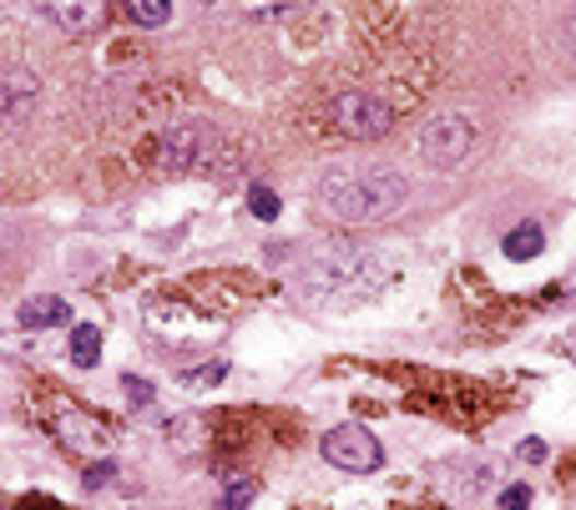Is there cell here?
<instances>
[{"mask_svg": "<svg viewBox=\"0 0 576 510\" xmlns=\"http://www.w3.org/2000/svg\"><path fill=\"white\" fill-rule=\"evenodd\" d=\"M410 202V177L394 167H359V172H324L314 183V208L329 223H384Z\"/></svg>", "mask_w": 576, "mask_h": 510, "instance_id": "6da1fadb", "label": "cell"}, {"mask_svg": "<svg viewBox=\"0 0 576 510\" xmlns=\"http://www.w3.org/2000/svg\"><path fill=\"white\" fill-rule=\"evenodd\" d=\"M223 152V137L203 121H187V127H172L158 147V167L172 172V177H193V172H212Z\"/></svg>", "mask_w": 576, "mask_h": 510, "instance_id": "7a4b0ae2", "label": "cell"}, {"mask_svg": "<svg viewBox=\"0 0 576 510\" xmlns=\"http://www.w3.org/2000/svg\"><path fill=\"white\" fill-rule=\"evenodd\" d=\"M329 121H334V131L354 137V142H375V137H384L394 127V106L375 92H339L329 102Z\"/></svg>", "mask_w": 576, "mask_h": 510, "instance_id": "3957f363", "label": "cell"}, {"mask_svg": "<svg viewBox=\"0 0 576 510\" xmlns=\"http://www.w3.org/2000/svg\"><path fill=\"white\" fill-rule=\"evenodd\" d=\"M471 147H475V127L465 112H440V117H430L425 131H419V158L440 172L460 167V162L471 158Z\"/></svg>", "mask_w": 576, "mask_h": 510, "instance_id": "277c9868", "label": "cell"}, {"mask_svg": "<svg viewBox=\"0 0 576 510\" xmlns=\"http://www.w3.org/2000/svg\"><path fill=\"white\" fill-rule=\"evenodd\" d=\"M380 278V263L375 253H324V258L309 263V274H303V288L309 293H344V288H369Z\"/></svg>", "mask_w": 576, "mask_h": 510, "instance_id": "5b68a950", "label": "cell"}, {"mask_svg": "<svg viewBox=\"0 0 576 510\" xmlns=\"http://www.w3.org/2000/svg\"><path fill=\"white\" fill-rule=\"evenodd\" d=\"M324 460L334 465V471H349V475H369L384 465V445L375 440V430H365V425H339V430L324 434Z\"/></svg>", "mask_w": 576, "mask_h": 510, "instance_id": "8992f818", "label": "cell"}, {"mask_svg": "<svg viewBox=\"0 0 576 510\" xmlns=\"http://www.w3.org/2000/svg\"><path fill=\"white\" fill-rule=\"evenodd\" d=\"M56 440H61L71 455H87V460H106V450H112V434H106V425H96L92 415H81V409L61 405L51 419Z\"/></svg>", "mask_w": 576, "mask_h": 510, "instance_id": "52a82bcc", "label": "cell"}, {"mask_svg": "<svg viewBox=\"0 0 576 510\" xmlns=\"http://www.w3.org/2000/svg\"><path fill=\"white\" fill-rule=\"evenodd\" d=\"M31 5L66 36H92L106 15V0H31Z\"/></svg>", "mask_w": 576, "mask_h": 510, "instance_id": "ba28073f", "label": "cell"}, {"mask_svg": "<svg viewBox=\"0 0 576 510\" xmlns=\"http://www.w3.org/2000/svg\"><path fill=\"white\" fill-rule=\"evenodd\" d=\"M41 102V81L31 71H11L0 81V127H21Z\"/></svg>", "mask_w": 576, "mask_h": 510, "instance_id": "9c48e42d", "label": "cell"}, {"mask_svg": "<svg viewBox=\"0 0 576 510\" xmlns=\"http://www.w3.org/2000/svg\"><path fill=\"white\" fill-rule=\"evenodd\" d=\"M440 485H446V490H456V500L485 496V490L496 485V460H456V465H446V471H440Z\"/></svg>", "mask_w": 576, "mask_h": 510, "instance_id": "30bf717a", "label": "cell"}, {"mask_svg": "<svg viewBox=\"0 0 576 510\" xmlns=\"http://www.w3.org/2000/svg\"><path fill=\"white\" fill-rule=\"evenodd\" d=\"M21 328H56V324H66V318H71V309H66V299H46V293H41V299H26L21 303Z\"/></svg>", "mask_w": 576, "mask_h": 510, "instance_id": "8fae6325", "label": "cell"}, {"mask_svg": "<svg viewBox=\"0 0 576 510\" xmlns=\"http://www.w3.org/2000/svg\"><path fill=\"white\" fill-rule=\"evenodd\" d=\"M541 243H546V237H541V228L537 223H521V228H511V233H506V243H500V248H506V258L526 263V258H537V253H541Z\"/></svg>", "mask_w": 576, "mask_h": 510, "instance_id": "7c38bea8", "label": "cell"}, {"mask_svg": "<svg viewBox=\"0 0 576 510\" xmlns=\"http://www.w3.org/2000/svg\"><path fill=\"white\" fill-rule=\"evenodd\" d=\"M71 359H77L81 369H92L96 359H102V334H96L92 324H77V328H71Z\"/></svg>", "mask_w": 576, "mask_h": 510, "instance_id": "4fadbf2b", "label": "cell"}, {"mask_svg": "<svg viewBox=\"0 0 576 510\" xmlns=\"http://www.w3.org/2000/svg\"><path fill=\"white\" fill-rule=\"evenodd\" d=\"M127 15L137 26H162L172 15V0H127Z\"/></svg>", "mask_w": 576, "mask_h": 510, "instance_id": "5bb4252c", "label": "cell"}, {"mask_svg": "<svg viewBox=\"0 0 576 510\" xmlns=\"http://www.w3.org/2000/svg\"><path fill=\"white\" fill-rule=\"evenodd\" d=\"M223 374H228V364H223V359H212V364H203V369H187L183 380L193 384V390H203V384H218Z\"/></svg>", "mask_w": 576, "mask_h": 510, "instance_id": "9a60e30c", "label": "cell"}, {"mask_svg": "<svg viewBox=\"0 0 576 510\" xmlns=\"http://www.w3.org/2000/svg\"><path fill=\"white\" fill-rule=\"evenodd\" d=\"M253 506V480H233L223 490V510H249Z\"/></svg>", "mask_w": 576, "mask_h": 510, "instance_id": "2e32d148", "label": "cell"}, {"mask_svg": "<svg viewBox=\"0 0 576 510\" xmlns=\"http://www.w3.org/2000/svg\"><path fill=\"white\" fill-rule=\"evenodd\" d=\"M249 208L258 212V218H278V193H268V187H253V193H249Z\"/></svg>", "mask_w": 576, "mask_h": 510, "instance_id": "e0dca14e", "label": "cell"}, {"mask_svg": "<svg viewBox=\"0 0 576 510\" xmlns=\"http://www.w3.org/2000/svg\"><path fill=\"white\" fill-rule=\"evenodd\" d=\"M112 475H117V465H112V460H96L92 471L81 475V485H87V490H96V485H106V480H112Z\"/></svg>", "mask_w": 576, "mask_h": 510, "instance_id": "ac0fdd59", "label": "cell"}, {"mask_svg": "<svg viewBox=\"0 0 576 510\" xmlns=\"http://www.w3.org/2000/svg\"><path fill=\"white\" fill-rule=\"evenodd\" d=\"M500 510H531V490H526V485H506Z\"/></svg>", "mask_w": 576, "mask_h": 510, "instance_id": "d6986e66", "label": "cell"}, {"mask_svg": "<svg viewBox=\"0 0 576 510\" xmlns=\"http://www.w3.org/2000/svg\"><path fill=\"white\" fill-rule=\"evenodd\" d=\"M127 399H131V405H152V399H158V390H152L147 380H127Z\"/></svg>", "mask_w": 576, "mask_h": 510, "instance_id": "ffe728a7", "label": "cell"}, {"mask_svg": "<svg viewBox=\"0 0 576 510\" xmlns=\"http://www.w3.org/2000/svg\"><path fill=\"white\" fill-rule=\"evenodd\" d=\"M516 455H521L526 465H541V460H546V440H521V445H516Z\"/></svg>", "mask_w": 576, "mask_h": 510, "instance_id": "44dd1931", "label": "cell"}, {"mask_svg": "<svg viewBox=\"0 0 576 510\" xmlns=\"http://www.w3.org/2000/svg\"><path fill=\"white\" fill-rule=\"evenodd\" d=\"M572 353H576V334H572Z\"/></svg>", "mask_w": 576, "mask_h": 510, "instance_id": "7402d4cb", "label": "cell"}]
</instances>
